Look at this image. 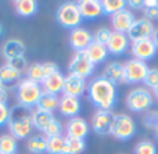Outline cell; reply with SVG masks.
Segmentation results:
<instances>
[{
    "mask_svg": "<svg viewBox=\"0 0 158 154\" xmlns=\"http://www.w3.org/2000/svg\"><path fill=\"white\" fill-rule=\"evenodd\" d=\"M79 11L83 19H96L101 17L103 14V7H101L100 0H81L78 3Z\"/></svg>",
    "mask_w": 158,
    "mask_h": 154,
    "instance_id": "cell-19",
    "label": "cell"
},
{
    "mask_svg": "<svg viewBox=\"0 0 158 154\" xmlns=\"http://www.w3.org/2000/svg\"><path fill=\"white\" fill-rule=\"evenodd\" d=\"M131 47V40H129L126 33H119L112 31L110 40L107 43V49L108 53L112 56H121Z\"/></svg>",
    "mask_w": 158,
    "mask_h": 154,
    "instance_id": "cell-15",
    "label": "cell"
},
{
    "mask_svg": "<svg viewBox=\"0 0 158 154\" xmlns=\"http://www.w3.org/2000/svg\"><path fill=\"white\" fill-rule=\"evenodd\" d=\"M135 154H158V150L151 140H140L135 146Z\"/></svg>",
    "mask_w": 158,
    "mask_h": 154,
    "instance_id": "cell-34",
    "label": "cell"
},
{
    "mask_svg": "<svg viewBox=\"0 0 158 154\" xmlns=\"http://www.w3.org/2000/svg\"><path fill=\"white\" fill-rule=\"evenodd\" d=\"M2 88H4V86H3V85H2V82H0V89H2Z\"/></svg>",
    "mask_w": 158,
    "mask_h": 154,
    "instance_id": "cell-49",
    "label": "cell"
},
{
    "mask_svg": "<svg viewBox=\"0 0 158 154\" xmlns=\"http://www.w3.org/2000/svg\"><path fill=\"white\" fill-rule=\"evenodd\" d=\"M86 54H87V57L90 58V61L96 65V64H100V63H103V61H106L110 53H108V49H107L106 44L97 43V42H92V44L86 49Z\"/></svg>",
    "mask_w": 158,
    "mask_h": 154,
    "instance_id": "cell-22",
    "label": "cell"
},
{
    "mask_svg": "<svg viewBox=\"0 0 158 154\" xmlns=\"http://www.w3.org/2000/svg\"><path fill=\"white\" fill-rule=\"evenodd\" d=\"M63 131H64L63 124H61L58 119L54 118L49 125H47V128L44 129L43 133L47 139H50V138H56V136H63Z\"/></svg>",
    "mask_w": 158,
    "mask_h": 154,
    "instance_id": "cell-33",
    "label": "cell"
},
{
    "mask_svg": "<svg viewBox=\"0 0 158 154\" xmlns=\"http://www.w3.org/2000/svg\"><path fill=\"white\" fill-rule=\"evenodd\" d=\"M18 140L10 133L0 135V154H17Z\"/></svg>",
    "mask_w": 158,
    "mask_h": 154,
    "instance_id": "cell-28",
    "label": "cell"
},
{
    "mask_svg": "<svg viewBox=\"0 0 158 154\" xmlns=\"http://www.w3.org/2000/svg\"><path fill=\"white\" fill-rule=\"evenodd\" d=\"M27 149L31 154H44L47 152V138L44 135H31L27 139Z\"/></svg>",
    "mask_w": 158,
    "mask_h": 154,
    "instance_id": "cell-24",
    "label": "cell"
},
{
    "mask_svg": "<svg viewBox=\"0 0 158 154\" xmlns=\"http://www.w3.org/2000/svg\"><path fill=\"white\" fill-rule=\"evenodd\" d=\"M156 138L158 139V128H157V129H156Z\"/></svg>",
    "mask_w": 158,
    "mask_h": 154,
    "instance_id": "cell-48",
    "label": "cell"
},
{
    "mask_svg": "<svg viewBox=\"0 0 158 154\" xmlns=\"http://www.w3.org/2000/svg\"><path fill=\"white\" fill-rule=\"evenodd\" d=\"M142 122L148 129H157L158 128V111H147L143 115Z\"/></svg>",
    "mask_w": 158,
    "mask_h": 154,
    "instance_id": "cell-36",
    "label": "cell"
},
{
    "mask_svg": "<svg viewBox=\"0 0 158 154\" xmlns=\"http://www.w3.org/2000/svg\"><path fill=\"white\" fill-rule=\"evenodd\" d=\"M144 18L147 19H158V7L154 8H144Z\"/></svg>",
    "mask_w": 158,
    "mask_h": 154,
    "instance_id": "cell-41",
    "label": "cell"
},
{
    "mask_svg": "<svg viewBox=\"0 0 158 154\" xmlns=\"http://www.w3.org/2000/svg\"><path fill=\"white\" fill-rule=\"evenodd\" d=\"M101 77L106 78L107 81H110L111 83H114L115 86L118 83L123 82V64L119 61H112L104 68Z\"/></svg>",
    "mask_w": 158,
    "mask_h": 154,
    "instance_id": "cell-21",
    "label": "cell"
},
{
    "mask_svg": "<svg viewBox=\"0 0 158 154\" xmlns=\"http://www.w3.org/2000/svg\"><path fill=\"white\" fill-rule=\"evenodd\" d=\"M4 35V28H3V25H2V22H0V38Z\"/></svg>",
    "mask_w": 158,
    "mask_h": 154,
    "instance_id": "cell-46",
    "label": "cell"
},
{
    "mask_svg": "<svg viewBox=\"0 0 158 154\" xmlns=\"http://www.w3.org/2000/svg\"><path fill=\"white\" fill-rule=\"evenodd\" d=\"M143 83L147 89H157L158 88V68H148V72L146 75Z\"/></svg>",
    "mask_w": 158,
    "mask_h": 154,
    "instance_id": "cell-37",
    "label": "cell"
},
{
    "mask_svg": "<svg viewBox=\"0 0 158 154\" xmlns=\"http://www.w3.org/2000/svg\"><path fill=\"white\" fill-rule=\"evenodd\" d=\"M65 147V136H56L47 139V154H63Z\"/></svg>",
    "mask_w": 158,
    "mask_h": 154,
    "instance_id": "cell-32",
    "label": "cell"
},
{
    "mask_svg": "<svg viewBox=\"0 0 158 154\" xmlns=\"http://www.w3.org/2000/svg\"><path fill=\"white\" fill-rule=\"evenodd\" d=\"M60 104V97L56 96V94H50V93H43L39 99L36 108H40V110L49 111V113H54L58 108Z\"/></svg>",
    "mask_w": 158,
    "mask_h": 154,
    "instance_id": "cell-26",
    "label": "cell"
},
{
    "mask_svg": "<svg viewBox=\"0 0 158 154\" xmlns=\"http://www.w3.org/2000/svg\"><path fill=\"white\" fill-rule=\"evenodd\" d=\"M136 122L128 114H115L114 121H112L111 133L110 135L115 138L117 140L128 142L136 135Z\"/></svg>",
    "mask_w": 158,
    "mask_h": 154,
    "instance_id": "cell-5",
    "label": "cell"
},
{
    "mask_svg": "<svg viewBox=\"0 0 158 154\" xmlns=\"http://www.w3.org/2000/svg\"><path fill=\"white\" fill-rule=\"evenodd\" d=\"M151 40H153V43L156 44V47L158 49V28H156L153 32V35H151Z\"/></svg>",
    "mask_w": 158,
    "mask_h": 154,
    "instance_id": "cell-45",
    "label": "cell"
},
{
    "mask_svg": "<svg viewBox=\"0 0 158 154\" xmlns=\"http://www.w3.org/2000/svg\"><path fill=\"white\" fill-rule=\"evenodd\" d=\"M64 83H65V77L63 75V72L57 71L54 74H52L50 77H47L42 82L40 86L43 93H50L58 96L60 93L64 92Z\"/></svg>",
    "mask_w": 158,
    "mask_h": 154,
    "instance_id": "cell-17",
    "label": "cell"
},
{
    "mask_svg": "<svg viewBox=\"0 0 158 154\" xmlns=\"http://www.w3.org/2000/svg\"><path fill=\"white\" fill-rule=\"evenodd\" d=\"M93 35L86 28H75L69 32V44L77 52H86V49L92 44Z\"/></svg>",
    "mask_w": 158,
    "mask_h": 154,
    "instance_id": "cell-13",
    "label": "cell"
},
{
    "mask_svg": "<svg viewBox=\"0 0 158 154\" xmlns=\"http://www.w3.org/2000/svg\"><path fill=\"white\" fill-rule=\"evenodd\" d=\"M27 78L33 82L42 85L44 79H46V75H44V69H43V64L42 63H33L28 67L27 71Z\"/></svg>",
    "mask_w": 158,
    "mask_h": 154,
    "instance_id": "cell-29",
    "label": "cell"
},
{
    "mask_svg": "<svg viewBox=\"0 0 158 154\" xmlns=\"http://www.w3.org/2000/svg\"><path fill=\"white\" fill-rule=\"evenodd\" d=\"M14 10L22 18H28L36 14L38 11V2L35 0H17L14 2Z\"/></svg>",
    "mask_w": 158,
    "mask_h": 154,
    "instance_id": "cell-25",
    "label": "cell"
},
{
    "mask_svg": "<svg viewBox=\"0 0 158 154\" xmlns=\"http://www.w3.org/2000/svg\"><path fill=\"white\" fill-rule=\"evenodd\" d=\"M43 64V69H44V75L47 77H50L52 74H54V72L60 71L58 69V65L56 63H52V61H46V63H42Z\"/></svg>",
    "mask_w": 158,
    "mask_h": 154,
    "instance_id": "cell-40",
    "label": "cell"
},
{
    "mask_svg": "<svg viewBox=\"0 0 158 154\" xmlns=\"http://www.w3.org/2000/svg\"><path fill=\"white\" fill-rule=\"evenodd\" d=\"M126 4L131 8H135V10H139L143 7V2H140V0H129V2H126Z\"/></svg>",
    "mask_w": 158,
    "mask_h": 154,
    "instance_id": "cell-43",
    "label": "cell"
},
{
    "mask_svg": "<svg viewBox=\"0 0 158 154\" xmlns=\"http://www.w3.org/2000/svg\"><path fill=\"white\" fill-rule=\"evenodd\" d=\"M19 79H21V72L17 71V69L13 68L11 65H8L7 63L0 67V82H2L3 86L14 83Z\"/></svg>",
    "mask_w": 158,
    "mask_h": 154,
    "instance_id": "cell-27",
    "label": "cell"
},
{
    "mask_svg": "<svg viewBox=\"0 0 158 154\" xmlns=\"http://www.w3.org/2000/svg\"><path fill=\"white\" fill-rule=\"evenodd\" d=\"M15 94L18 106L33 108L36 107L40 96L43 94V90H42V86L39 83L25 78V79H21L18 82V85L15 88Z\"/></svg>",
    "mask_w": 158,
    "mask_h": 154,
    "instance_id": "cell-3",
    "label": "cell"
},
{
    "mask_svg": "<svg viewBox=\"0 0 158 154\" xmlns=\"http://www.w3.org/2000/svg\"><path fill=\"white\" fill-rule=\"evenodd\" d=\"M131 53L133 56V58L147 63V61L154 58V56L157 53V47L151 39H142V40L132 42Z\"/></svg>",
    "mask_w": 158,
    "mask_h": 154,
    "instance_id": "cell-11",
    "label": "cell"
},
{
    "mask_svg": "<svg viewBox=\"0 0 158 154\" xmlns=\"http://www.w3.org/2000/svg\"><path fill=\"white\" fill-rule=\"evenodd\" d=\"M10 135L18 139H28L32 135V108H27L22 106H14L10 111V118L7 122Z\"/></svg>",
    "mask_w": 158,
    "mask_h": 154,
    "instance_id": "cell-2",
    "label": "cell"
},
{
    "mask_svg": "<svg viewBox=\"0 0 158 154\" xmlns=\"http://www.w3.org/2000/svg\"><path fill=\"white\" fill-rule=\"evenodd\" d=\"M154 29H156V27H154L153 21L143 17V18H137L133 22V25L131 27V29L126 35H128L131 42L142 40V39H151Z\"/></svg>",
    "mask_w": 158,
    "mask_h": 154,
    "instance_id": "cell-10",
    "label": "cell"
},
{
    "mask_svg": "<svg viewBox=\"0 0 158 154\" xmlns=\"http://www.w3.org/2000/svg\"><path fill=\"white\" fill-rule=\"evenodd\" d=\"M111 33H112V31L110 29V28H106V27L98 28V29L94 32V35H93V42H97V43L106 44V46H107Z\"/></svg>",
    "mask_w": 158,
    "mask_h": 154,
    "instance_id": "cell-35",
    "label": "cell"
},
{
    "mask_svg": "<svg viewBox=\"0 0 158 154\" xmlns=\"http://www.w3.org/2000/svg\"><path fill=\"white\" fill-rule=\"evenodd\" d=\"M56 19L63 28H67V29L71 31L75 29V28H79V25L83 21L78 7V3L72 2H67L58 6L57 11H56Z\"/></svg>",
    "mask_w": 158,
    "mask_h": 154,
    "instance_id": "cell-6",
    "label": "cell"
},
{
    "mask_svg": "<svg viewBox=\"0 0 158 154\" xmlns=\"http://www.w3.org/2000/svg\"><path fill=\"white\" fill-rule=\"evenodd\" d=\"M153 96L158 100V88H157V89H154V90H153Z\"/></svg>",
    "mask_w": 158,
    "mask_h": 154,
    "instance_id": "cell-47",
    "label": "cell"
},
{
    "mask_svg": "<svg viewBox=\"0 0 158 154\" xmlns=\"http://www.w3.org/2000/svg\"><path fill=\"white\" fill-rule=\"evenodd\" d=\"M101 7H103V14L112 15V14L126 8V2L125 0H103Z\"/></svg>",
    "mask_w": 158,
    "mask_h": 154,
    "instance_id": "cell-31",
    "label": "cell"
},
{
    "mask_svg": "<svg viewBox=\"0 0 158 154\" xmlns=\"http://www.w3.org/2000/svg\"><path fill=\"white\" fill-rule=\"evenodd\" d=\"M87 89V83L86 79L77 75L68 74L65 77V83H64V92L63 94H68V96H74V97H81L82 94L86 92Z\"/></svg>",
    "mask_w": 158,
    "mask_h": 154,
    "instance_id": "cell-16",
    "label": "cell"
},
{
    "mask_svg": "<svg viewBox=\"0 0 158 154\" xmlns=\"http://www.w3.org/2000/svg\"><path fill=\"white\" fill-rule=\"evenodd\" d=\"M94 67L96 65L87 57L86 52H77L68 64V71L69 74L86 79L94 72Z\"/></svg>",
    "mask_w": 158,
    "mask_h": 154,
    "instance_id": "cell-8",
    "label": "cell"
},
{
    "mask_svg": "<svg viewBox=\"0 0 158 154\" xmlns=\"http://www.w3.org/2000/svg\"><path fill=\"white\" fill-rule=\"evenodd\" d=\"M86 149V142L79 139H69L65 136V147L63 154H82Z\"/></svg>",
    "mask_w": 158,
    "mask_h": 154,
    "instance_id": "cell-30",
    "label": "cell"
},
{
    "mask_svg": "<svg viewBox=\"0 0 158 154\" xmlns=\"http://www.w3.org/2000/svg\"><path fill=\"white\" fill-rule=\"evenodd\" d=\"M58 111L61 115L74 118L78 117L81 113V100L78 97L68 96V94H63L60 97V104H58Z\"/></svg>",
    "mask_w": 158,
    "mask_h": 154,
    "instance_id": "cell-18",
    "label": "cell"
},
{
    "mask_svg": "<svg viewBox=\"0 0 158 154\" xmlns=\"http://www.w3.org/2000/svg\"><path fill=\"white\" fill-rule=\"evenodd\" d=\"M10 111L11 108L7 104H0V127L7 125L8 118H10Z\"/></svg>",
    "mask_w": 158,
    "mask_h": 154,
    "instance_id": "cell-39",
    "label": "cell"
},
{
    "mask_svg": "<svg viewBox=\"0 0 158 154\" xmlns=\"http://www.w3.org/2000/svg\"><path fill=\"white\" fill-rule=\"evenodd\" d=\"M7 64H8V65H11L13 68H15L17 71H19L21 74H22L24 71H27V69H28V67H27V60H25L24 56L13 58V60L7 61Z\"/></svg>",
    "mask_w": 158,
    "mask_h": 154,
    "instance_id": "cell-38",
    "label": "cell"
},
{
    "mask_svg": "<svg viewBox=\"0 0 158 154\" xmlns=\"http://www.w3.org/2000/svg\"><path fill=\"white\" fill-rule=\"evenodd\" d=\"M154 104V96L147 88H135L126 96V107L133 113H147Z\"/></svg>",
    "mask_w": 158,
    "mask_h": 154,
    "instance_id": "cell-4",
    "label": "cell"
},
{
    "mask_svg": "<svg viewBox=\"0 0 158 154\" xmlns=\"http://www.w3.org/2000/svg\"><path fill=\"white\" fill-rule=\"evenodd\" d=\"M87 97L97 110L112 111L118 99L117 86L103 77H97L87 85Z\"/></svg>",
    "mask_w": 158,
    "mask_h": 154,
    "instance_id": "cell-1",
    "label": "cell"
},
{
    "mask_svg": "<svg viewBox=\"0 0 158 154\" xmlns=\"http://www.w3.org/2000/svg\"><path fill=\"white\" fill-rule=\"evenodd\" d=\"M135 21H136V18H135L133 13L131 10H128V8H123V10L111 15V24L114 32L128 33Z\"/></svg>",
    "mask_w": 158,
    "mask_h": 154,
    "instance_id": "cell-14",
    "label": "cell"
},
{
    "mask_svg": "<svg viewBox=\"0 0 158 154\" xmlns=\"http://www.w3.org/2000/svg\"><path fill=\"white\" fill-rule=\"evenodd\" d=\"M89 122L82 117H74L67 121L65 125V136L69 139H79V140H85L89 135Z\"/></svg>",
    "mask_w": 158,
    "mask_h": 154,
    "instance_id": "cell-12",
    "label": "cell"
},
{
    "mask_svg": "<svg viewBox=\"0 0 158 154\" xmlns=\"http://www.w3.org/2000/svg\"><path fill=\"white\" fill-rule=\"evenodd\" d=\"M8 102V92L6 88L0 89V104H7Z\"/></svg>",
    "mask_w": 158,
    "mask_h": 154,
    "instance_id": "cell-42",
    "label": "cell"
},
{
    "mask_svg": "<svg viewBox=\"0 0 158 154\" xmlns=\"http://www.w3.org/2000/svg\"><path fill=\"white\" fill-rule=\"evenodd\" d=\"M114 115L115 114H112V111L110 110H97L93 114L92 121H90L93 132L98 136H108L111 133Z\"/></svg>",
    "mask_w": 158,
    "mask_h": 154,
    "instance_id": "cell-9",
    "label": "cell"
},
{
    "mask_svg": "<svg viewBox=\"0 0 158 154\" xmlns=\"http://www.w3.org/2000/svg\"><path fill=\"white\" fill-rule=\"evenodd\" d=\"M148 72V65L144 61L131 58L123 64V83L133 85L140 83L144 81L146 75Z\"/></svg>",
    "mask_w": 158,
    "mask_h": 154,
    "instance_id": "cell-7",
    "label": "cell"
},
{
    "mask_svg": "<svg viewBox=\"0 0 158 154\" xmlns=\"http://www.w3.org/2000/svg\"><path fill=\"white\" fill-rule=\"evenodd\" d=\"M143 6H144V8L158 7V0H144V2H143Z\"/></svg>",
    "mask_w": 158,
    "mask_h": 154,
    "instance_id": "cell-44",
    "label": "cell"
},
{
    "mask_svg": "<svg viewBox=\"0 0 158 154\" xmlns=\"http://www.w3.org/2000/svg\"><path fill=\"white\" fill-rule=\"evenodd\" d=\"M53 119H54L53 113H49V111L40 110V108H36V107L32 110V125L35 129L40 131V132H44L47 125H49Z\"/></svg>",
    "mask_w": 158,
    "mask_h": 154,
    "instance_id": "cell-23",
    "label": "cell"
},
{
    "mask_svg": "<svg viewBox=\"0 0 158 154\" xmlns=\"http://www.w3.org/2000/svg\"><path fill=\"white\" fill-rule=\"evenodd\" d=\"M2 54L7 61L25 54V44L19 39H7L2 46Z\"/></svg>",
    "mask_w": 158,
    "mask_h": 154,
    "instance_id": "cell-20",
    "label": "cell"
}]
</instances>
